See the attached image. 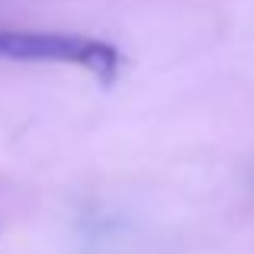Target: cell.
<instances>
[{
    "instance_id": "1",
    "label": "cell",
    "mask_w": 254,
    "mask_h": 254,
    "mask_svg": "<svg viewBox=\"0 0 254 254\" xmlns=\"http://www.w3.org/2000/svg\"><path fill=\"white\" fill-rule=\"evenodd\" d=\"M0 58L13 62H62L81 64L103 84L119 77V52L116 45L84 36H64V32H16L0 29Z\"/></svg>"
}]
</instances>
